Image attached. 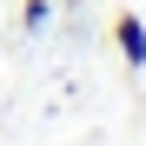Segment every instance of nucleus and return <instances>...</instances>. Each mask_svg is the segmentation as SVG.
<instances>
[{
	"label": "nucleus",
	"instance_id": "f257e3e1",
	"mask_svg": "<svg viewBox=\"0 0 146 146\" xmlns=\"http://www.w3.org/2000/svg\"><path fill=\"white\" fill-rule=\"evenodd\" d=\"M113 40H119V60L126 66H146V27H139V13H119L113 20Z\"/></svg>",
	"mask_w": 146,
	"mask_h": 146
}]
</instances>
